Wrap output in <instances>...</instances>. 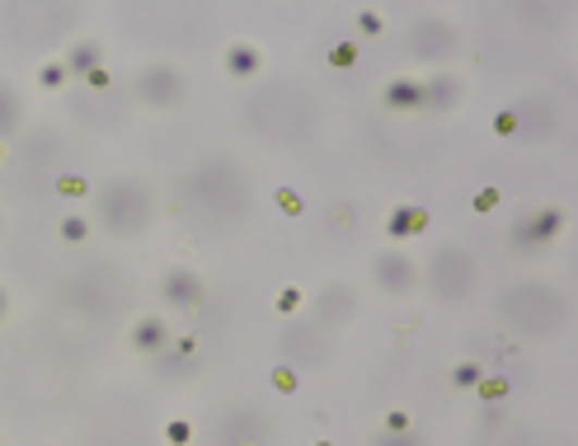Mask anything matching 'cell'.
Instances as JSON below:
<instances>
[{
  "label": "cell",
  "instance_id": "obj_1",
  "mask_svg": "<svg viewBox=\"0 0 578 446\" xmlns=\"http://www.w3.org/2000/svg\"><path fill=\"white\" fill-rule=\"evenodd\" d=\"M249 198H255V188H249L245 165H235L226 156L202 160V165L184 178V207L202 226H241L249 212Z\"/></svg>",
  "mask_w": 578,
  "mask_h": 446
},
{
  "label": "cell",
  "instance_id": "obj_2",
  "mask_svg": "<svg viewBox=\"0 0 578 446\" xmlns=\"http://www.w3.org/2000/svg\"><path fill=\"white\" fill-rule=\"evenodd\" d=\"M245 123L269 141H283V146H296L310 137L316 127V99L306 95L302 85H263L255 99L245 103Z\"/></svg>",
  "mask_w": 578,
  "mask_h": 446
},
{
  "label": "cell",
  "instance_id": "obj_3",
  "mask_svg": "<svg viewBox=\"0 0 578 446\" xmlns=\"http://www.w3.org/2000/svg\"><path fill=\"white\" fill-rule=\"evenodd\" d=\"M494 310H499V320L522 338H555V334H565V324H569V301L551 282H513L494 301Z\"/></svg>",
  "mask_w": 578,
  "mask_h": 446
},
{
  "label": "cell",
  "instance_id": "obj_4",
  "mask_svg": "<svg viewBox=\"0 0 578 446\" xmlns=\"http://www.w3.org/2000/svg\"><path fill=\"white\" fill-rule=\"evenodd\" d=\"M95 221L113 240H132L151 226V188L137 184V178H113V184L99 188V207Z\"/></svg>",
  "mask_w": 578,
  "mask_h": 446
},
{
  "label": "cell",
  "instance_id": "obj_5",
  "mask_svg": "<svg viewBox=\"0 0 578 446\" xmlns=\"http://www.w3.org/2000/svg\"><path fill=\"white\" fill-rule=\"evenodd\" d=\"M428 282L438 306H466L476 296V282H480V268L470 259V249L462 245H442L433 259H428V273H419Z\"/></svg>",
  "mask_w": 578,
  "mask_h": 446
},
{
  "label": "cell",
  "instance_id": "obj_6",
  "mask_svg": "<svg viewBox=\"0 0 578 446\" xmlns=\"http://www.w3.org/2000/svg\"><path fill=\"white\" fill-rule=\"evenodd\" d=\"M409 52L419 57V62H452L456 52H462V28L438 20V14H428V20H414L409 28Z\"/></svg>",
  "mask_w": 578,
  "mask_h": 446
},
{
  "label": "cell",
  "instance_id": "obj_7",
  "mask_svg": "<svg viewBox=\"0 0 578 446\" xmlns=\"http://www.w3.org/2000/svg\"><path fill=\"white\" fill-rule=\"evenodd\" d=\"M353 315H358V292H353L348 282H330V287H324L316 301H310V320H316L320 334L344 330Z\"/></svg>",
  "mask_w": 578,
  "mask_h": 446
},
{
  "label": "cell",
  "instance_id": "obj_8",
  "mask_svg": "<svg viewBox=\"0 0 578 446\" xmlns=\"http://www.w3.org/2000/svg\"><path fill=\"white\" fill-rule=\"evenodd\" d=\"M184 95H188L184 71H174V66H146L137 76V99L146 109H180Z\"/></svg>",
  "mask_w": 578,
  "mask_h": 446
},
{
  "label": "cell",
  "instance_id": "obj_9",
  "mask_svg": "<svg viewBox=\"0 0 578 446\" xmlns=\"http://www.w3.org/2000/svg\"><path fill=\"white\" fill-rule=\"evenodd\" d=\"M559 231H565V207H537V212H527L513 226V249H522V255H537V249L551 245Z\"/></svg>",
  "mask_w": 578,
  "mask_h": 446
},
{
  "label": "cell",
  "instance_id": "obj_10",
  "mask_svg": "<svg viewBox=\"0 0 578 446\" xmlns=\"http://www.w3.org/2000/svg\"><path fill=\"white\" fill-rule=\"evenodd\" d=\"M269 442H273V428L255 409H231L217 423V446H269Z\"/></svg>",
  "mask_w": 578,
  "mask_h": 446
},
{
  "label": "cell",
  "instance_id": "obj_11",
  "mask_svg": "<svg viewBox=\"0 0 578 446\" xmlns=\"http://www.w3.org/2000/svg\"><path fill=\"white\" fill-rule=\"evenodd\" d=\"M372 277H377V287L385 296H409L414 287H419V268H414L409 255H395V249H385V255L372 259Z\"/></svg>",
  "mask_w": 578,
  "mask_h": 446
},
{
  "label": "cell",
  "instance_id": "obj_12",
  "mask_svg": "<svg viewBox=\"0 0 578 446\" xmlns=\"http://www.w3.org/2000/svg\"><path fill=\"white\" fill-rule=\"evenodd\" d=\"M160 296H165V306H174V310H193V306H202L207 282L193 273V268H170V273L160 277Z\"/></svg>",
  "mask_w": 578,
  "mask_h": 446
},
{
  "label": "cell",
  "instance_id": "obj_13",
  "mask_svg": "<svg viewBox=\"0 0 578 446\" xmlns=\"http://www.w3.org/2000/svg\"><path fill=\"white\" fill-rule=\"evenodd\" d=\"M517 117V137L522 141H551L555 137V109L545 99H522L513 109Z\"/></svg>",
  "mask_w": 578,
  "mask_h": 446
},
{
  "label": "cell",
  "instance_id": "obj_14",
  "mask_svg": "<svg viewBox=\"0 0 578 446\" xmlns=\"http://www.w3.org/2000/svg\"><path fill=\"white\" fill-rule=\"evenodd\" d=\"M109 296H113L109 273H85V277L71 282V306L90 310V315H103V310H109Z\"/></svg>",
  "mask_w": 578,
  "mask_h": 446
},
{
  "label": "cell",
  "instance_id": "obj_15",
  "mask_svg": "<svg viewBox=\"0 0 578 446\" xmlns=\"http://www.w3.org/2000/svg\"><path fill=\"white\" fill-rule=\"evenodd\" d=\"M283 352L302 357L306 367H320L324 357H330V334H320V330H287L283 334Z\"/></svg>",
  "mask_w": 578,
  "mask_h": 446
},
{
  "label": "cell",
  "instance_id": "obj_16",
  "mask_svg": "<svg viewBox=\"0 0 578 446\" xmlns=\"http://www.w3.org/2000/svg\"><path fill=\"white\" fill-rule=\"evenodd\" d=\"M132 348H137L142 357L165 352V348H170V330H165V320H160V315H142L137 324H132Z\"/></svg>",
  "mask_w": 578,
  "mask_h": 446
},
{
  "label": "cell",
  "instance_id": "obj_17",
  "mask_svg": "<svg viewBox=\"0 0 578 446\" xmlns=\"http://www.w3.org/2000/svg\"><path fill=\"white\" fill-rule=\"evenodd\" d=\"M456 103H462V80L456 76L442 71V76L423 80V109L428 113H447V109H456Z\"/></svg>",
  "mask_w": 578,
  "mask_h": 446
},
{
  "label": "cell",
  "instance_id": "obj_18",
  "mask_svg": "<svg viewBox=\"0 0 578 446\" xmlns=\"http://www.w3.org/2000/svg\"><path fill=\"white\" fill-rule=\"evenodd\" d=\"M381 103L385 109H395V113H414V109H423V80H391L381 89Z\"/></svg>",
  "mask_w": 578,
  "mask_h": 446
},
{
  "label": "cell",
  "instance_id": "obj_19",
  "mask_svg": "<svg viewBox=\"0 0 578 446\" xmlns=\"http://www.w3.org/2000/svg\"><path fill=\"white\" fill-rule=\"evenodd\" d=\"M103 66V48L95 38H81V42H71V52H66V76H90V71Z\"/></svg>",
  "mask_w": 578,
  "mask_h": 446
},
{
  "label": "cell",
  "instance_id": "obj_20",
  "mask_svg": "<svg viewBox=\"0 0 578 446\" xmlns=\"http://www.w3.org/2000/svg\"><path fill=\"white\" fill-rule=\"evenodd\" d=\"M423 231H428V212H423V207H414V202L395 207L391 221H385V235H395V240H405V235H423Z\"/></svg>",
  "mask_w": 578,
  "mask_h": 446
},
{
  "label": "cell",
  "instance_id": "obj_21",
  "mask_svg": "<svg viewBox=\"0 0 578 446\" xmlns=\"http://www.w3.org/2000/svg\"><path fill=\"white\" fill-rule=\"evenodd\" d=\"M198 352V344H193V338H184L180 348L174 352H156V376H170V381H180V376H188V371H198L188 362V357Z\"/></svg>",
  "mask_w": 578,
  "mask_h": 446
},
{
  "label": "cell",
  "instance_id": "obj_22",
  "mask_svg": "<svg viewBox=\"0 0 578 446\" xmlns=\"http://www.w3.org/2000/svg\"><path fill=\"white\" fill-rule=\"evenodd\" d=\"M24 127V99L10 80H0V137H14Z\"/></svg>",
  "mask_w": 578,
  "mask_h": 446
},
{
  "label": "cell",
  "instance_id": "obj_23",
  "mask_svg": "<svg viewBox=\"0 0 578 446\" xmlns=\"http://www.w3.org/2000/svg\"><path fill=\"white\" fill-rule=\"evenodd\" d=\"M226 71H231V76H241V80L259 76V71H263V52L249 48V42H235V48L226 52Z\"/></svg>",
  "mask_w": 578,
  "mask_h": 446
},
{
  "label": "cell",
  "instance_id": "obj_24",
  "mask_svg": "<svg viewBox=\"0 0 578 446\" xmlns=\"http://www.w3.org/2000/svg\"><path fill=\"white\" fill-rule=\"evenodd\" d=\"M57 231H62L66 245H85V235H90V221H85V216H62V226H57Z\"/></svg>",
  "mask_w": 578,
  "mask_h": 446
},
{
  "label": "cell",
  "instance_id": "obj_25",
  "mask_svg": "<svg viewBox=\"0 0 578 446\" xmlns=\"http://www.w3.org/2000/svg\"><path fill=\"white\" fill-rule=\"evenodd\" d=\"M330 62H334V66H353V62H358V48H353L348 38H339L334 48H330Z\"/></svg>",
  "mask_w": 578,
  "mask_h": 446
},
{
  "label": "cell",
  "instance_id": "obj_26",
  "mask_svg": "<svg viewBox=\"0 0 578 446\" xmlns=\"http://www.w3.org/2000/svg\"><path fill=\"white\" fill-rule=\"evenodd\" d=\"M480 376H484V371H480L476 362H462V367L452 371V381H456V385H480Z\"/></svg>",
  "mask_w": 578,
  "mask_h": 446
},
{
  "label": "cell",
  "instance_id": "obj_27",
  "mask_svg": "<svg viewBox=\"0 0 578 446\" xmlns=\"http://www.w3.org/2000/svg\"><path fill=\"white\" fill-rule=\"evenodd\" d=\"M358 34H362V38H377V34H381V14L362 10V14H358Z\"/></svg>",
  "mask_w": 578,
  "mask_h": 446
},
{
  "label": "cell",
  "instance_id": "obj_28",
  "mask_svg": "<svg viewBox=\"0 0 578 446\" xmlns=\"http://www.w3.org/2000/svg\"><path fill=\"white\" fill-rule=\"evenodd\" d=\"M377 446H423V437H414V433H381Z\"/></svg>",
  "mask_w": 578,
  "mask_h": 446
},
{
  "label": "cell",
  "instance_id": "obj_29",
  "mask_svg": "<svg viewBox=\"0 0 578 446\" xmlns=\"http://www.w3.org/2000/svg\"><path fill=\"white\" fill-rule=\"evenodd\" d=\"M503 391H508V385H503V376H480V395L484 399H503Z\"/></svg>",
  "mask_w": 578,
  "mask_h": 446
},
{
  "label": "cell",
  "instance_id": "obj_30",
  "mask_svg": "<svg viewBox=\"0 0 578 446\" xmlns=\"http://www.w3.org/2000/svg\"><path fill=\"white\" fill-rule=\"evenodd\" d=\"M38 80H42V89H57V85L66 80V66H42V71H38Z\"/></svg>",
  "mask_w": 578,
  "mask_h": 446
},
{
  "label": "cell",
  "instance_id": "obj_31",
  "mask_svg": "<svg viewBox=\"0 0 578 446\" xmlns=\"http://www.w3.org/2000/svg\"><path fill=\"white\" fill-rule=\"evenodd\" d=\"M494 132H503V137H517V117H513V109H503V113L494 117Z\"/></svg>",
  "mask_w": 578,
  "mask_h": 446
},
{
  "label": "cell",
  "instance_id": "obj_32",
  "mask_svg": "<svg viewBox=\"0 0 578 446\" xmlns=\"http://www.w3.org/2000/svg\"><path fill=\"white\" fill-rule=\"evenodd\" d=\"M57 188H62L66 198H76V193H85V178H76V174H62V178H57Z\"/></svg>",
  "mask_w": 578,
  "mask_h": 446
},
{
  "label": "cell",
  "instance_id": "obj_33",
  "mask_svg": "<svg viewBox=\"0 0 578 446\" xmlns=\"http://www.w3.org/2000/svg\"><path fill=\"white\" fill-rule=\"evenodd\" d=\"M165 437H170L174 446H184V442L193 437V428H188V423H170V428H165Z\"/></svg>",
  "mask_w": 578,
  "mask_h": 446
},
{
  "label": "cell",
  "instance_id": "obj_34",
  "mask_svg": "<svg viewBox=\"0 0 578 446\" xmlns=\"http://www.w3.org/2000/svg\"><path fill=\"white\" fill-rule=\"evenodd\" d=\"M278 306H283V310H296V306H302V292L287 287V292H283V301H278Z\"/></svg>",
  "mask_w": 578,
  "mask_h": 446
},
{
  "label": "cell",
  "instance_id": "obj_35",
  "mask_svg": "<svg viewBox=\"0 0 578 446\" xmlns=\"http://www.w3.org/2000/svg\"><path fill=\"white\" fill-rule=\"evenodd\" d=\"M278 391H296V376H292V367L278 371Z\"/></svg>",
  "mask_w": 578,
  "mask_h": 446
},
{
  "label": "cell",
  "instance_id": "obj_36",
  "mask_svg": "<svg viewBox=\"0 0 578 446\" xmlns=\"http://www.w3.org/2000/svg\"><path fill=\"white\" fill-rule=\"evenodd\" d=\"M5 315H10V292L0 287V320H5Z\"/></svg>",
  "mask_w": 578,
  "mask_h": 446
},
{
  "label": "cell",
  "instance_id": "obj_37",
  "mask_svg": "<svg viewBox=\"0 0 578 446\" xmlns=\"http://www.w3.org/2000/svg\"><path fill=\"white\" fill-rule=\"evenodd\" d=\"M0 235H5V216H0Z\"/></svg>",
  "mask_w": 578,
  "mask_h": 446
},
{
  "label": "cell",
  "instance_id": "obj_38",
  "mask_svg": "<svg viewBox=\"0 0 578 446\" xmlns=\"http://www.w3.org/2000/svg\"><path fill=\"white\" fill-rule=\"evenodd\" d=\"M320 446H334V442H320Z\"/></svg>",
  "mask_w": 578,
  "mask_h": 446
}]
</instances>
